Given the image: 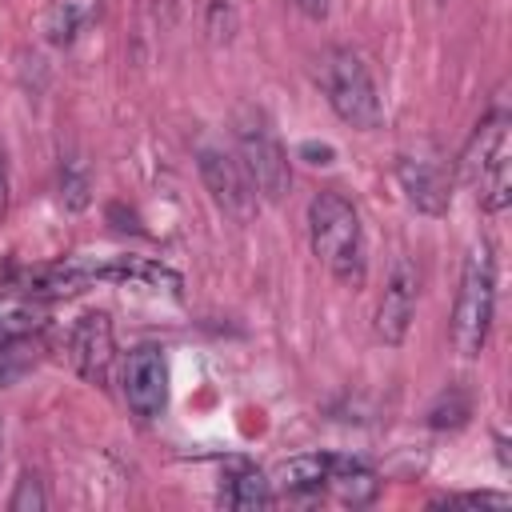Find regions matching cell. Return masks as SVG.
I'll return each mask as SVG.
<instances>
[{
  "instance_id": "cell-1",
  "label": "cell",
  "mask_w": 512,
  "mask_h": 512,
  "mask_svg": "<svg viewBox=\"0 0 512 512\" xmlns=\"http://www.w3.org/2000/svg\"><path fill=\"white\" fill-rule=\"evenodd\" d=\"M308 244L312 256L348 288L364 284L368 256H364V228L348 196L324 188L308 200Z\"/></svg>"
},
{
  "instance_id": "cell-2",
  "label": "cell",
  "mask_w": 512,
  "mask_h": 512,
  "mask_svg": "<svg viewBox=\"0 0 512 512\" xmlns=\"http://www.w3.org/2000/svg\"><path fill=\"white\" fill-rule=\"evenodd\" d=\"M492 316H496V256H492V244L480 240L464 256L460 288L452 304V348L464 360H476L484 352Z\"/></svg>"
},
{
  "instance_id": "cell-3",
  "label": "cell",
  "mask_w": 512,
  "mask_h": 512,
  "mask_svg": "<svg viewBox=\"0 0 512 512\" xmlns=\"http://www.w3.org/2000/svg\"><path fill=\"white\" fill-rule=\"evenodd\" d=\"M508 112L492 108L488 116H480V124L472 128L464 152H460V176L464 184L476 192L484 212H504L512 200V180H508Z\"/></svg>"
},
{
  "instance_id": "cell-4",
  "label": "cell",
  "mask_w": 512,
  "mask_h": 512,
  "mask_svg": "<svg viewBox=\"0 0 512 512\" xmlns=\"http://www.w3.org/2000/svg\"><path fill=\"white\" fill-rule=\"evenodd\" d=\"M316 80H320V92L328 96L332 112L360 128V132H372L380 124V96H376V84L364 68V60L352 52V48H328L320 56V68H316Z\"/></svg>"
},
{
  "instance_id": "cell-5",
  "label": "cell",
  "mask_w": 512,
  "mask_h": 512,
  "mask_svg": "<svg viewBox=\"0 0 512 512\" xmlns=\"http://www.w3.org/2000/svg\"><path fill=\"white\" fill-rule=\"evenodd\" d=\"M236 160H240V168H244V176L260 200L280 204L288 196V188H292L288 152L260 116H244L236 124Z\"/></svg>"
},
{
  "instance_id": "cell-6",
  "label": "cell",
  "mask_w": 512,
  "mask_h": 512,
  "mask_svg": "<svg viewBox=\"0 0 512 512\" xmlns=\"http://www.w3.org/2000/svg\"><path fill=\"white\" fill-rule=\"evenodd\" d=\"M396 180L408 196V204L424 216H444L452 204V172L440 152H404L396 160Z\"/></svg>"
},
{
  "instance_id": "cell-7",
  "label": "cell",
  "mask_w": 512,
  "mask_h": 512,
  "mask_svg": "<svg viewBox=\"0 0 512 512\" xmlns=\"http://www.w3.org/2000/svg\"><path fill=\"white\" fill-rule=\"evenodd\" d=\"M196 164H200V180H204L212 204L224 216H232L236 224H248L252 212H256V192H252L240 160L228 156V152H220V148H200Z\"/></svg>"
},
{
  "instance_id": "cell-8",
  "label": "cell",
  "mask_w": 512,
  "mask_h": 512,
  "mask_svg": "<svg viewBox=\"0 0 512 512\" xmlns=\"http://www.w3.org/2000/svg\"><path fill=\"white\" fill-rule=\"evenodd\" d=\"M124 400L140 420H152L168 404V364L164 352L152 344H140L124 360Z\"/></svg>"
},
{
  "instance_id": "cell-9",
  "label": "cell",
  "mask_w": 512,
  "mask_h": 512,
  "mask_svg": "<svg viewBox=\"0 0 512 512\" xmlns=\"http://www.w3.org/2000/svg\"><path fill=\"white\" fill-rule=\"evenodd\" d=\"M416 296H420V272L412 260H396L392 272H388V284H384V296L376 304V336L384 344H404L408 328H412V316H416Z\"/></svg>"
},
{
  "instance_id": "cell-10",
  "label": "cell",
  "mask_w": 512,
  "mask_h": 512,
  "mask_svg": "<svg viewBox=\"0 0 512 512\" xmlns=\"http://www.w3.org/2000/svg\"><path fill=\"white\" fill-rule=\"evenodd\" d=\"M68 356H72V368L88 384H108V372H112V360H116V336H112L108 312H84L72 324Z\"/></svg>"
},
{
  "instance_id": "cell-11",
  "label": "cell",
  "mask_w": 512,
  "mask_h": 512,
  "mask_svg": "<svg viewBox=\"0 0 512 512\" xmlns=\"http://www.w3.org/2000/svg\"><path fill=\"white\" fill-rule=\"evenodd\" d=\"M92 268V284L96 280H112V284H140V288H156L168 296L184 292V280L176 268L148 260V256H104V260H88Z\"/></svg>"
},
{
  "instance_id": "cell-12",
  "label": "cell",
  "mask_w": 512,
  "mask_h": 512,
  "mask_svg": "<svg viewBox=\"0 0 512 512\" xmlns=\"http://www.w3.org/2000/svg\"><path fill=\"white\" fill-rule=\"evenodd\" d=\"M328 476H332V456H292L268 480H272V492L308 496V492H320L328 484Z\"/></svg>"
},
{
  "instance_id": "cell-13",
  "label": "cell",
  "mask_w": 512,
  "mask_h": 512,
  "mask_svg": "<svg viewBox=\"0 0 512 512\" xmlns=\"http://www.w3.org/2000/svg\"><path fill=\"white\" fill-rule=\"evenodd\" d=\"M100 16V0H52L48 16H44V32L52 44H72L80 32H88Z\"/></svg>"
},
{
  "instance_id": "cell-14",
  "label": "cell",
  "mask_w": 512,
  "mask_h": 512,
  "mask_svg": "<svg viewBox=\"0 0 512 512\" xmlns=\"http://www.w3.org/2000/svg\"><path fill=\"white\" fill-rule=\"evenodd\" d=\"M328 488H332V492H336L344 504L360 508V504H372V500H376L380 480H376V472H368L360 460L332 456V476H328Z\"/></svg>"
},
{
  "instance_id": "cell-15",
  "label": "cell",
  "mask_w": 512,
  "mask_h": 512,
  "mask_svg": "<svg viewBox=\"0 0 512 512\" xmlns=\"http://www.w3.org/2000/svg\"><path fill=\"white\" fill-rule=\"evenodd\" d=\"M220 500H224L228 508H268V504L276 500V492H272V480H268V476L244 468V472L228 476V484L220 488Z\"/></svg>"
},
{
  "instance_id": "cell-16",
  "label": "cell",
  "mask_w": 512,
  "mask_h": 512,
  "mask_svg": "<svg viewBox=\"0 0 512 512\" xmlns=\"http://www.w3.org/2000/svg\"><path fill=\"white\" fill-rule=\"evenodd\" d=\"M44 328V312L32 304H0V344H24Z\"/></svg>"
},
{
  "instance_id": "cell-17",
  "label": "cell",
  "mask_w": 512,
  "mask_h": 512,
  "mask_svg": "<svg viewBox=\"0 0 512 512\" xmlns=\"http://www.w3.org/2000/svg\"><path fill=\"white\" fill-rule=\"evenodd\" d=\"M468 416H472V400H468V392L464 388H444L436 400H432V408H428V424L436 428V432H444V428H460V424H468Z\"/></svg>"
},
{
  "instance_id": "cell-18",
  "label": "cell",
  "mask_w": 512,
  "mask_h": 512,
  "mask_svg": "<svg viewBox=\"0 0 512 512\" xmlns=\"http://www.w3.org/2000/svg\"><path fill=\"white\" fill-rule=\"evenodd\" d=\"M88 196H92L88 168H84L80 160H64V164H60V200H64V208L80 212V208L88 204Z\"/></svg>"
},
{
  "instance_id": "cell-19",
  "label": "cell",
  "mask_w": 512,
  "mask_h": 512,
  "mask_svg": "<svg viewBox=\"0 0 512 512\" xmlns=\"http://www.w3.org/2000/svg\"><path fill=\"white\" fill-rule=\"evenodd\" d=\"M8 508H12V512H44V508H48V496H44V488H40V480H36L32 472H24V476L16 480V492H12Z\"/></svg>"
},
{
  "instance_id": "cell-20",
  "label": "cell",
  "mask_w": 512,
  "mask_h": 512,
  "mask_svg": "<svg viewBox=\"0 0 512 512\" xmlns=\"http://www.w3.org/2000/svg\"><path fill=\"white\" fill-rule=\"evenodd\" d=\"M436 504H464V508H508V496H504V492H472V496H448V500H436Z\"/></svg>"
},
{
  "instance_id": "cell-21",
  "label": "cell",
  "mask_w": 512,
  "mask_h": 512,
  "mask_svg": "<svg viewBox=\"0 0 512 512\" xmlns=\"http://www.w3.org/2000/svg\"><path fill=\"white\" fill-rule=\"evenodd\" d=\"M24 372V356H16V344H0V388L12 384Z\"/></svg>"
},
{
  "instance_id": "cell-22",
  "label": "cell",
  "mask_w": 512,
  "mask_h": 512,
  "mask_svg": "<svg viewBox=\"0 0 512 512\" xmlns=\"http://www.w3.org/2000/svg\"><path fill=\"white\" fill-rule=\"evenodd\" d=\"M308 20H324L328 16V0H292Z\"/></svg>"
},
{
  "instance_id": "cell-23",
  "label": "cell",
  "mask_w": 512,
  "mask_h": 512,
  "mask_svg": "<svg viewBox=\"0 0 512 512\" xmlns=\"http://www.w3.org/2000/svg\"><path fill=\"white\" fill-rule=\"evenodd\" d=\"M8 216V164H4V152H0V220Z\"/></svg>"
},
{
  "instance_id": "cell-24",
  "label": "cell",
  "mask_w": 512,
  "mask_h": 512,
  "mask_svg": "<svg viewBox=\"0 0 512 512\" xmlns=\"http://www.w3.org/2000/svg\"><path fill=\"white\" fill-rule=\"evenodd\" d=\"M300 152H304V156H316L312 164H328V156H332V148H328V144H320V148H316V144H304Z\"/></svg>"
},
{
  "instance_id": "cell-25",
  "label": "cell",
  "mask_w": 512,
  "mask_h": 512,
  "mask_svg": "<svg viewBox=\"0 0 512 512\" xmlns=\"http://www.w3.org/2000/svg\"><path fill=\"white\" fill-rule=\"evenodd\" d=\"M436 4H444V0H436Z\"/></svg>"
},
{
  "instance_id": "cell-26",
  "label": "cell",
  "mask_w": 512,
  "mask_h": 512,
  "mask_svg": "<svg viewBox=\"0 0 512 512\" xmlns=\"http://www.w3.org/2000/svg\"><path fill=\"white\" fill-rule=\"evenodd\" d=\"M0 444H4V436H0Z\"/></svg>"
}]
</instances>
